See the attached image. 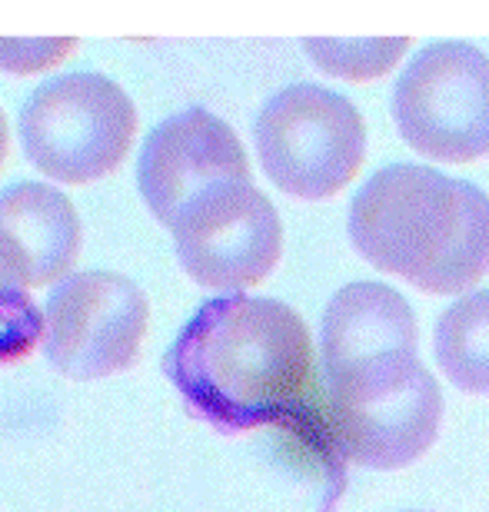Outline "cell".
Segmentation results:
<instances>
[{"label": "cell", "instance_id": "14", "mask_svg": "<svg viewBox=\"0 0 489 512\" xmlns=\"http://www.w3.org/2000/svg\"><path fill=\"white\" fill-rule=\"evenodd\" d=\"M74 37H0V70L7 74H40L74 54Z\"/></svg>", "mask_w": 489, "mask_h": 512}, {"label": "cell", "instance_id": "7", "mask_svg": "<svg viewBox=\"0 0 489 512\" xmlns=\"http://www.w3.org/2000/svg\"><path fill=\"white\" fill-rule=\"evenodd\" d=\"M170 233L190 280L233 296L267 280L283 253L280 213L250 180L200 190L183 203Z\"/></svg>", "mask_w": 489, "mask_h": 512}, {"label": "cell", "instance_id": "10", "mask_svg": "<svg viewBox=\"0 0 489 512\" xmlns=\"http://www.w3.org/2000/svg\"><path fill=\"white\" fill-rule=\"evenodd\" d=\"M416 336L420 330L413 306L403 300V293L376 280L346 283L333 293L323 313V370L326 376H336L370 356L396 350L416 353Z\"/></svg>", "mask_w": 489, "mask_h": 512}, {"label": "cell", "instance_id": "11", "mask_svg": "<svg viewBox=\"0 0 489 512\" xmlns=\"http://www.w3.org/2000/svg\"><path fill=\"white\" fill-rule=\"evenodd\" d=\"M0 233L24 253L30 283L67 280L80 253V217L64 190L20 180L0 190Z\"/></svg>", "mask_w": 489, "mask_h": 512}, {"label": "cell", "instance_id": "2", "mask_svg": "<svg viewBox=\"0 0 489 512\" xmlns=\"http://www.w3.org/2000/svg\"><path fill=\"white\" fill-rule=\"evenodd\" d=\"M350 240L376 270L423 293H466L489 273V197L440 170L393 163L350 203Z\"/></svg>", "mask_w": 489, "mask_h": 512}, {"label": "cell", "instance_id": "3", "mask_svg": "<svg viewBox=\"0 0 489 512\" xmlns=\"http://www.w3.org/2000/svg\"><path fill=\"white\" fill-rule=\"evenodd\" d=\"M443 393L416 353L396 350L330 376V426L346 459L403 469L436 443Z\"/></svg>", "mask_w": 489, "mask_h": 512}, {"label": "cell", "instance_id": "15", "mask_svg": "<svg viewBox=\"0 0 489 512\" xmlns=\"http://www.w3.org/2000/svg\"><path fill=\"white\" fill-rule=\"evenodd\" d=\"M30 270L27 260L4 233H0V333L17 326V320L30 310Z\"/></svg>", "mask_w": 489, "mask_h": 512}, {"label": "cell", "instance_id": "1", "mask_svg": "<svg viewBox=\"0 0 489 512\" xmlns=\"http://www.w3.org/2000/svg\"><path fill=\"white\" fill-rule=\"evenodd\" d=\"M170 376L203 413L257 426L287 413L313 383V340L303 316L270 296H223L180 333Z\"/></svg>", "mask_w": 489, "mask_h": 512}, {"label": "cell", "instance_id": "16", "mask_svg": "<svg viewBox=\"0 0 489 512\" xmlns=\"http://www.w3.org/2000/svg\"><path fill=\"white\" fill-rule=\"evenodd\" d=\"M7 147H10V130H7L4 110H0V163H4V157H7Z\"/></svg>", "mask_w": 489, "mask_h": 512}, {"label": "cell", "instance_id": "9", "mask_svg": "<svg viewBox=\"0 0 489 512\" xmlns=\"http://www.w3.org/2000/svg\"><path fill=\"white\" fill-rule=\"evenodd\" d=\"M223 180H250V160L237 133L210 110H180L147 133L137 183L147 210L160 223L170 227L183 203Z\"/></svg>", "mask_w": 489, "mask_h": 512}, {"label": "cell", "instance_id": "4", "mask_svg": "<svg viewBox=\"0 0 489 512\" xmlns=\"http://www.w3.org/2000/svg\"><path fill=\"white\" fill-rule=\"evenodd\" d=\"M24 157L57 183H94L120 167L137 130L127 90L104 74L50 77L20 107Z\"/></svg>", "mask_w": 489, "mask_h": 512}, {"label": "cell", "instance_id": "6", "mask_svg": "<svg viewBox=\"0 0 489 512\" xmlns=\"http://www.w3.org/2000/svg\"><path fill=\"white\" fill-rule=\"evenodd\" d=\"M393 117L416 153L470 163L489 153V57L440 40L410 60L393 90Z\"/></svg>", "mask_w": 489, "mask_h": 512}, {"label": "cell", "instance_id": "12", "mask_svg": "<svg viewBox=\"0 0 489 512\" xmlns=\"http://www.w3.org/2000/svg\"><path fill=\"white\" fill-rule=\"evenodd\" d=\"M433 350L453 386L489 396V290L466 293L440 316Z\"/></svg>", "mask_w": 489, "mask_h": 512}, {"label": "cell", "instance_id": "13", "mask_svg": "<svg viewBox=\"0 0 489 512\" xmlns=\"http://www.w3.org/2000/svg\"><path fill=\"white\" fill-rule=\"evenodd\" d=\"M410 40L406 37H363V40H343V37H310L303 40V50L320 70L343 80H376L386 70L396 67V60L406 54Z\"/></svg>", "mask_w": 489, "mask_h": 512}, {"label": "cell", "instance_id": "8", "mask_svg": "<svg viewBox=\"0 0 489 512\" xmlns=\"http://www.w3.org/2000/svg\"><path fill=\"white\" fill-rule=\"evenodd\" d=\"M150 303L120 273H70L47 296L44 353L54 370L74 380H100L134 366L147 336Z\"/></svg>", "mask_w": 489, "mask_h": 512}, {"label": "cell", "instance_id": "5", "mask_svg": "<svg viewBox=\"0 0 489 512\" xmlns=\"http://www.w3.org/2000/svg\"><path fill=\"white\" fill-rule=\"evenodd\" d=\"M253 137L263 173L300 200H326L340 193L366 160L360 110L320 84H293L270 97Z\"/></svg>", "mask_w": 489, "mask_h": 512}]
</instances>
